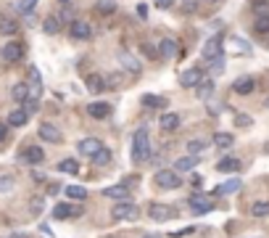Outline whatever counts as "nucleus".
Instances as JSON below:
<instances>
[{
    "label": "nucleus",
    "instance_id": "26",
    "mask_svg": "<svg viewBox=\"0 0 269 238\" xmlns=\"http://www.w3.org/2000/svg\"><path fill=\"white\" fill-rule=\"evenodd\" d=\"M196 164H198V156H182V159H177V164H174V172H190Z\"/></svg>",
    "mask_w": 269,
    "mask_h": 238
},
{
    "label": "nucleus",
    "instance_id": "33",
    "mask_svg": "<svg viewBox=\"0 0 269 238\" xmlns=\"http://www.w3.org/2000/svg\"><path fill=\"white\" fill-rule=\"evenodd\" d=\"M196 88H198V96L201 98H211V93H214V82H211V80H201Z\"/></svg>",
    "mask_w": 269,
    "mask_h": 238
},
{
    "label": "nucleus",
    "instance_id": "37",
    "mask_svg": "<svg viewBox=\"0 0 269 238\" xmlns=\"http://www.w3.org/2000/svg\"><path fill=\"white\" fill-rule=\"evenodd\" d=\"M16 180L11 175H0V194H8V190H13Z\"/></svg>",
    "mask_w": 269,
    "mask_h": 238
},
{
    "label": "nucleus",
    "instance_id": "43",
    "mask_svg": "<svg viewBox=\"0 0 269 238\" xmlns=\"http://www.w3.org/2000/svg\"><path fill=\"white\" fill-rule=\"evenodd\" d=\"M140 50L145 53V58H159V50H156L151 42H143V45H140Z\"/></svg>",
    "mask_w": 269,
    "mask_h": 238
},
{
    "label": "nucleus",
    "instance_id": "51",
    "mask_svg": "<svg viewBox=\"0 0 269 238\" xmlns=\"http://www.w3.org/2000/svg\"><path fill=\"white\" fill-rule=\"evenodd\" d=\"M32 180H34V182H42L45 175H42V172H32Z\"/></svg>",
    "mask_w": 269,
    "mask_h": 238
},
{
    "label": "nucleus",
    "instance_id": "13",
    "mask_svg": "<svg viewBox=\"0 0 269 238\" xmlns=\"http://www.w3.org/2000/svg\"><path fill=\"white\" fill-rule=\"evenodd\" d=\"M0 56H3L5 61H11V64H13V61H18V58L24 56V45H21V42H8L5 48L0 50Z\"/></svg>",
    "mask_w": 269,
    "mask_h": 238
},
{
    "label": "nucleus",
    "instance_id": "42",
    "mask_svg": "<svg viewBox=\"0 0 269 238\" xmlns=\"http://www.w3.org/2000/svg\"><path fill=\"white\" fill-rule=\"evenodd\" d=\"M230 42H233V48H238V53H248V50H251V45H248L246 40H240V38H233Z\"/></svg>",
    "mask_w": 269,
    "mask_h": 238
},
{
    "label": "nucleus",
    "instance_id": "20",
    "mask_svg": "<svg viewBox=\"0 0 269 238\" xmlns=\"http://www.w3.org/2000/svg\"><path fill=\"white\" fill-rule=\"evenodd\" d=\"M217 170H219V172H238V170H240V159H235V156H225V159L217 162Z\"/></svg>",
    "mask_w": 269,
    "mask_h": 238
},
{
    "label": "nucleus",
    "instance_id": "39",
    "mask_svg": "<svg viewBox=\"0 0 269 238\" xmlns=\"http://www.w3.org/2000/svg\"><path fill=\"white\" fill-rule=\"evenodd\" d=\"M37 6V0H16L18 14H32V8Z\"/></svg>",
    "mask_w": 269,
    "mask_h": 238
},
{
    "label": "nucleus",
    "instance_id": "9",
    "mask_svg": "<svg viewBox=\"0 0 269 238\" xmlns=\"http://www.w3.org/2000/svg\"><path fill=\"white\" fill-rule=\"evenodd\" d=\"M85 112L92 119H108L111 116V104H106V100H95V104H87Z\"/></svg>",
    "mask_w": 269,
    "mask_h": 238
},
{
    "label": "nucleus",
    "instance_id": "41",
    "mask_svg": "<svg viewBox=\"0 0 269 238\" xmlns=\"http://www.w3.org/2000/svg\"><path fill=\"white\" fill-rule=\"evenodd\" d=\"M254 11L259 14V16H269V3H264V0H256V3L251 6Z\"/></svg>",
    "mask_w": 269,
    "mask_h": 238
},
{
    "label": "nucleus",
    "instance_id": "15",
    "mask_svg": "<svg viewBox=\"0 0 269 238\" xmlns=\"http://www.w3.org/2000/svg\"><path fill=\"white\" fill-rule=\"evenodd\" d=\"M156 50H159V56H164V58H174V56H177V50H180V45H177V40L164 38L161 45H159Z\"/></svg>",
    "mask_w": 269,
    "mask_h": 238
},
{
    "label": "nucleus",
    "instance_id": "10",
    "mask_svg": "<svg viewBox=\"0 0 269 238\" xmlns=\"http://www.w3.org/2000/svg\"><path fill=\"white\" fill-rule=\"evenodd\" d=\"M82 206H69V204H55L53 206V220H69V217H79Z\"/></svg>",
    "mask_w": 269,
    "mask_h": 238
},
{
    "label": "nucleus",
    "instance_id": "53",
    "mask_svg": "<svg viewBox=\"0 0 269 238\" xmlns=\"http://www.w3.org/2000/svg\"><path fill=\"white\" fill-rule=\"evenodd\" d=\"M11 238H26V233H13Z\"/></svg>",
    "mask_w": 269,
    "mask_h": 238
},
{
    "label": "nucleus",
    "instance_id": "21",
    "mask_svg": "<svg viewBox=\"0 0 269 238\" xmlns=\"http://www.w3.org/2000/svg\"><path fill=\"white\" fill-rule=\"evenodd\" d=\"M140 100H143V106H148V108H166V98L153 96V93H145Z\"/></svg>",
    "mask_w": 269,
    "mask_h": 238
},
{
    "label": "nucleus",
    "instance_id": "40",
    "mask_svg": "<svg viewBox=\"0 0 269 238\" xmlns=\"http://www.w3.org/2000/svg\"><path fill=\"white\" fill-rule=\"evenodd\" d=\"M203 148H206V143H203V140H190V143H188V151H190V156H196V154H201Z\"/></svg>",
    "mask_w": 269,
    "mask_h": 238
},
{
    "label": "nucleus",
    "instance_id": "52",
    "mask_svg": "<svg viewBox=\"0 0 269 238\" xmlns=\"http://www.w3.org/2000/svg\"><path fill=\"white\" fill-rule=\"evenodd\" d=\"M143 238H161V236H159V233H145Z\"/></svg>",
    "mask_w": 269,
    "mask_h": 238
},
{
    "label": "nucleus",
    "instance_id": "19",
    "mask_svg": "<svg viewBox=\"0 0 269 238\" xmlns=\"http://www.w3.org/2000/svg\"><path fill=\"white\" fill-rule=\"evenodd\" d=\"M235 190H240V180L233 178V180H227V182H222V186L214 188V196H225V194H235Z\"/></svg>",
    "mask_w": 269,
    "mask_h": 238
},
{
    "label": "nucleus",
    "instance_id": "48",
    "mask_svg": "<svg viewBox=\"0 0 269 238\" xmlns=\"http://www.w3.org/2000/svg\"><path fill=\"white\" fill-rule=\"evenodd\" d=\"M137 16H140V19H148V6H145V3L137 6Z\"/></svg>",
    "mask_w": 269,
    "mask_h": 238
},
{
    "label": "nucleus",
    "instance_id": "5",
    "mask_svg": "<svg viewBox=\"0 0 269 238\" xmlns=\"http://www.w3.org/2000/svg\"><path fill=\"white\" fill-rule=\"evenodd\" d=\"M18 159H21L24 164H29V167H37V164L45 162V151L40 148V146H26V148L18 154Z\"/></svg>",
    "mask_w": 269,
    "mask_h": 238
},
{
    "label": "nucleus",
    "instance_id": "8",
    "mask_svg": "<svg viewBox=\"0 0 269 238\" xmlns=\"http://www.w3.org/2000/svg\"><path fill=\"white\" fill-rule=\"evenodd\" d=\"M219 53H222V38H219V34H217V38H209L206 42H203V58H206V61L219 58Z\"/></svg>",
    "mask_w": 269,
    "mask_h": 238
},
{
    "label": "nucleus",
    "instance_id": "36",
    "mask_svg": "<svg viewBox=\"0 0 269 238\" xmlns=\"http://www.w3.org/2000/svg\"><path fill=\"white\" fill-rule=\"evenodd\" d=\"M66 196H69V198H77V201H82V198L87 196V190L82 188V186H69V188H66Z\"/></svg>",
    "mask_w": 269,
    "mask_h": 238
},
{
    "label": "nucleus",
    "instance_id": "2",
    "mask_svg": "<svg viewBox=\"0 0 269 238\" xmlns=\"http://www.w3.org/2000/svg\"><path fill=\"white\" fill-rule=\"evenodd\" d=\"M111 217L119 220V222H122V220H127V222H129V220H137V217H140V209H137L132 201H119V204L111 209Z\"/></svg>",
    "mask_w": 269,
    "mask_h": 238
},
{
    "label": "nucleus",
    "instance_id": "1",
    "mask_svg": "<svg viewBox=\"0 0 269 238\" xmlns=\"http://www.w3.org/2000/svg\"><path fill=\"white\" fill-rule=\"evenodd\" d=\"M151 156V138H148V130L140 127L135 135H132V159L135 162H145Z\"/></svg>",
    "mask_w": 269,
    "mask_h": 238
},
{
    "label": "nucleus",
    "instance_id": "32",
    "mask_svg": "<svg viewBox=\"0 0 269 238\" xmlns=\"http://www.w3.org/2000/svg\"><path fill=\"white\" fill-rule=\"evenodd\" d=\"M95 11H98L100 16H111V14L116 11V3H114V0H100V3L95 6Z\"/></svg>",
    "mask_w": 269,
    "mask_h": 238
},
{
    "label": "nucleus",
    "instance_id": "49",
    "mask_svg": "<svg viewBox=\"0 0 269 238\" xmlns=\"http://www.w3.org/2000/svg\"><path fill=\"white\" fill-rule=\"evenodd\" d=\"M156 6H159V8H164V11H166V8H172V6H174V0H156Z\"/></svg>",
    "mask_w": 269,
    "mask_h": 238
},
{
    "label": "nucleus",
    "instance_id": "30",
    "mask_svg": "<svg viewBox=\"0 0 269 238\" xmlns=\"http://www.w3.org/2000/svg\"><path fill=\"white\" fill-rule=\"evenodd\" d=\"M92 164H95V167H108V164H111V151L108 148H100L95 156H92Z\"/></svg>",
    "mask_w": 269,
    "mask_h": 238
},
{
    "label": "nucleus",
    "instance_id": "28",
    "mask_svg": "<svg viewBox=\"0 0 269 238\" xmlns=\"http://www.w3.org/2000/svg\"><path fill=\"white\" fill-rule=\"evenodd\" d=\"M233 143H235V138H233L230 132H217V135H214V146H217V148H222V151L230 148Z\"/></svg>",
    "mask_w": 269,
    "mask_h": 238
},
{
    "label": "nucleus",
    "instance_id": "27",
    "mask_svg": "<svg viewBox=\"0 0 269 238\" xmlns=\"http://www.w3.org/2000/svg\"><path fill=\"white\" fill-rule=\"evenodd\" d=\"M0 32H3L5 38H11V34L18 32V24L13 19H8V16H0Z\"/></svg>",
    "mask_w": 269,
    "mask_h": 238
},
{
    "label": "nucleus",
    "instance_id": "17",
    "mask_svg": "<svg viewBox=\"0 0 269 238\" xmlns=\"http://www.w3.org/2000/svg\"><path fill=\"white\" fill-rule=\"evenodd\" d=\"M103 198H116V201H129V190L124 186H108L103 188Z\"/></svg>",
    "mask_w": 269,
    "mask_h": 238
},
{
    "label": "nucleus",
    "instance_id": "3",
    "mask_svg": "<svg viewBox=\"0 0 269 238\" xmlns=\"http://www.w3.org/2000/svg\"><path fill=\"white\" fill-rule=\"evenodd\" d=\"M156 186L164 188V190H174V188L182 186V178L174 170H159L156 172Z\"/></svg>",
    "mask_w": 269,
    "mask_h": 238
},
{
    "label": "nucleus",
    "instance_id": "44",
    "mask_svg": "<svg viewBox=\"0 0 269 238\" xmlns=\"http://www.w3.org/2000/svg\"><path fill=\"white\" fill-rule=\"evenodd\" d=\"M235 124H238V127H251V116L238 114V116H235Z\"/></svg>",
    "mask_w": 269,
    "mask_h": 238
},
{
    "label": "nucleus",
    "instance_id": "31",
    "mask_svg": "<svg viewBox=\"0 0 269 238\" xmlns=\"http://www.w3.org/2000/svg\"><path fill=\"white\" fill-rule=\"evenodd\" d=\"M58 172H66V175H77V172H79V164L74 162V159H63V162H58Z\"/></svg>",
    "mask_w": 269,
    "mask_h": 238
},
{
    "label": "nucleus",
    "instance_id": "24",
    "mask_svg": "<svg viewBox=\"0 0 269 238\" xmlns=\"http://www.w3.org/2000/svg\"><path fill=\"white\" fill-rule=\"evenodd\" d=\"M26 96H29V88H26V82H18V85L11 88V98L16 100V104H24Z\"/></svg>",
    "mask_w": 269,
    "mask_h": 238
},
{
    "label": "nucleus",
    "instance_id": "47",
    "mask_svg": "<svg viewBox=\"0 0 269 238\" xmlns=\"http://www.w3.org/2000/svg\"><path fill=\"white\" fill-rule=\"evenodd\" d=\"M119 82H122V74H111V77L106 80V88H108V85H119Z\"/></svg>",
    "mask_w": 269,
    "mask_h": 238
},
{
    "label": "nucleus",
    "instance_id": "7",
    "mask_svg": "<svg viewBox=\"0 0 269 238\" xmlns=\"http://www.w3.org/2000/svg\"><path fill=\"white\" fill-rule=\"evenodd\" d=\"M100 148H103V143H100L98 138H85V140H79L77 143V151L82 154V156H95V154L100 151Z\"/></svg>",
    "mask_w": 269,
    "mask_h": 238
},
{
    "label": "nucleus",
    "instance_id": "14",
    "mask_svg": "<svg viewBox=\"0 0 269 238\" xmlns=\"http://www.w3.org/2000/svg\"><path fill=\"white\" fill-rule=\"evenodd\" d=\"M233 90H235L238 96H251L254 90H256V80L254 77H240V80H235Z\"/></svg>",
    "mask_w": 269,
    "mask_h": 238
},
{
    "label": "nucleus",
    "instance_id": "46",
    "mask_svg": "<svg viewBox=\"0 0 269 238\" xmlns=\"http://www.w3.org/2000/svg\"><path fill=\"white\" fill-rule=\"evenodd\" d=\"M182 6H185V11H190V14H193V11L198 8V0H185Z\"/></svg>",
    "mask_w": 269,
    "mask_h": 238
},
{
    "label": "nucleus",
    "instance_id": "6",
    "mask_svg": "<svg viewBox=\"0 0 269 238\" xmlns=\"http://www.w3.org/2000/svg\"><path fill=\"white\" fill-rule=\"evenodd\" d=\"M37 135H40L45 143H61V130L55 124H50V122H42L40 130H37Z\"/></svg>",
    "mask_w": 269,
    "mask_h": 238
},
{
    "label": "nucleus",
    "instance_id": "22",
    "mask_svg": "<svg viewBox=\"0 0 269 238\" xmlns=\"http://www.w3.org/2000/svg\"><path fill=\"white\" fill-rule=\"evenodd\" d=\"M26 122H29V116L24 114V108H16V112L8 114V122H5V124H11V127H24Z\"/></svg>",
    "mask_w": 269,
    "mask_h": 238
},
{
    "label": "nucleus",
    "instance_id": "11",
    "mask_svg": "<svg viewBox=\"0 0 269 238\" xmlns=\"http://www.w3.org/2000/svg\"><path fill=\"white\" fill-rule=\"evenodd\" d=\"M201 80H203V72L201 69H185V72H180V85L182 88H196Z\"/></svg>",
    "mask_w": 269,
    "mask_h": 238
},
{
    "label": "nucleus",
    "instance_id": "45",
    "mask_svg": "<svg viewBox=\"0 0 269 238\" xmlns=\"http://www.w3.org/2000/svg\"><path fill=\"white\" fill-rule=\"evenodd\" d=\"M5 140H8V124L0 122V143H5Z\"/></svg>",
    "mask_w": 269,
    "mask_h": 238
},
{
    "label": "nucleus",
    "instance_id": "4",
    "mask_svg": "<svg viewBox=\"0 0 269 238\" xmlns=\"http://www.w3.org/2000/svg\"><path fill=\"white\" fill-rule=\"evenodd\" d=\"M148 217L156 220V222H166V220L177 217V209L166 206V204H151V206H148Z\"/></svg>",
    "mask_w": 269,
    "mask_h": 238
},
{
    "label": "nucleus",
    "instance_id": "23",
    "mask_svg": "<svg viewBox=\"0 0 269 238\" xmlns=\"http://www.w3.org/2000/svg\"><path fill=\"white\" fill-rule=\"evenodd\" d=\"M87 90H90V93H103V90H106V80L100 74H90L87 77Z\"/></svg>",
    "mask_w": 269,
    "mask_h": 238
},
{
    "label": "nucleus",
    "instance_id": "12",
    "mask_svg": "<svg viewBox=\"0 0 269 238\" xmlns=\"http://www.w3.org/2000/svg\"><path fill=\"white\" fill-rule=\"evenodd\" d=\"M71 38L74 40H90L92 38V26L87 22H71Z\"/></svg>",
    "mask_w": 269,
    "mask_h": 238
},
{
    "label": "nucleus",
    "instance_id": "16",
    "mask_svg": "<svg viewBox=\"0 0 269 238\" xmlns=\"http://www.w3.org/2000/svg\"><path fill=\"white\" fill-rule=\"evenodd\" d=\"M119 64H122L127 72H132V74H137V72H140V61H137L132 53H127V50H119Z\"/></svg>",
    "mask_w": 269,
    "mask_h": 238
},
{
    "label": "nucleus",
    "instance_id": "25",
    "mask_svg": "<svg viewBox=\"0 0 269 238\" xmlns=\"http://www.w3.org/2000/svg\"><path fill=\"white\" fill-rule=\"evenodd\" d=\"M177 127H180V114H164L161 116V130L172 132V130H177Z\"/></svg>",
    "mask_w": 269,
    "mask_h": 238
},
{
    "label": "nucleus",
    "instance_id": "18",
    "mask_svg": "<svg viewBox=\"0 0 269 238\" xmlns=\"http://www.w3.org/2000/svg\"><path fill=\"white\" fill-rule=\"evenodd\" d=\"M190 206H193V212H198V214L211 212V201H209L206 196H193V198H190Z\"/></svg>",
    "mask_w": 269,
    "mask_h": 238
},
{
    "label": "nucleus",
    "instance_id": "50",
    "mask_svg": "<svg viewBox=\"0 0 269 238\" xmlns=\"http://www.w3.org/2000/svg\"><path fill=\"white\" fill-rule=\"evenodd\" d=\"M42 206H45V204H42V198H40V201H32V212H34V214H37V212H42Z\"/></svg>",
    "mask_w": 269,
    "mask_h": 238
},
{
    "label": "nucleus",
    "instance_id": "34",
    "mask_svg": "<svg viewBox=\"0 0 269 238\" xmlns=\"http://www.w3.org/2000/svg\"><path fill=\"white\" fill-rule=\"evenodd\" d=\"M21 108H24V114H26V116H32V114L37 112V108H40V100L32 98V96H26V100L21 104Z\"/></svg>",
    "mask_w": 269,
    "mask_h": 238
},
{
    "label": "nucleus",
    "instance_id": "38",
    "mask_svg": "<svg viewBox=\"0 0 269 238\" xmlns=\"http://www.w3.org/2000/svg\"><path fill=\"white\" fill-rule=\"evenodd\" d=\"M254 30H256L259 34H269V16H259L256 24H254Z\"/></svg>",
    "mask_w": 269,
    "mask_h": 238
},
{
    "label": "nucleus",
    "instance_id": "54",
    "mask_svg": "<svg viewBox=\"0 0 269 238\" xmlns=\"http://www.w3.org/2000/svg\"><path fill=\"white\" fill-rule=\"evenodd\" d=\"M61 3H69V0H61Z\"/></svg>",
    "mask_w": 269,
    "mask_h": 238
},
{
    "label": "nucleus",
    "instance_id": "35",
    "mask_svg": "<svg viewBox=\"0 0 269 238\" xmlns=\"http://www.w3.org/2000/svg\"><path fill=\"white\" fill-rule=\"evenodd\" d=\"M254 217H269V201H256V204L251 206Z\"/></svg>",
    "mask_w": 269,
    "mask_h": 238
},
{
    "label": "nucleus",
    "instance_id": "29",
    "mask_svg": "<svg viewBox=\"0 0 269 238\" xmlns=\"http://www.w3.org/2000/svg\"><path fill=\"white\" fill-rule=\"evenodd\" d=\"M42 32L45 34H58L61 32V22L55 19V16H48V19L42 22Z\"/></svg>",
    "mask_w": 269,
    "mask_h": 238
}]
</instances>
